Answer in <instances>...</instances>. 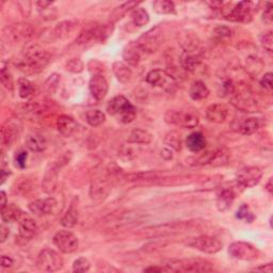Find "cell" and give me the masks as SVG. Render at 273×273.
<instances>
[{"label":"cell","mask_w":273,"mask_h":273,"mask_svg":"<svg viewBox=\"0 0 273 273\" xmlns=\"http://www.w3.org/2000/svg\"><path fill=\"white\" fill-rule=\"evenodd\" d=\"M144 272H169L164 265L161 266H149L143 270Z\"/></svg>","instance_id":"52"},{"label":"cell","mask_w":273,"mask_h":273,"mask_svg":"<svg viewBox=\"0 0 273 273\" xmlns=\"http://www.w3.org/2000/svg\"><path fill=\"white\" fill-rule=\"evenodd\" d=\"M259 129V122L255 118H248L238 126V131L245 136H251Z\"/></svg>","instance_id":"31"},{"label":"cell","mask_w":273,"mask_h":273,"mask_svg":"<svg viewBox=\"0 0 273 273\" xmlns=\"http://www.w3.org/2000/svg\"><path fill=\"white\" fill-rule=\"evenodd\" d=\"M60 83V76L58 74H52L49 76V78L46 80L45 83V88L49 93H55L56 90L58 89V85Z\"/></svg>","instance_id":"46"},{"label":"cell","mask_w":273,"mask_h":273,"mask_svg":"<svg viewBox=\"0 0 273 273\" xmlns=\"http://www.w3.org/2000/svg\"><path fill=\"white\" fill-rule=\"evenodd\" d=\"M16 127L7 122L1 129V142L4 147H10L16 138Z\"/></svg>","instance_id":"34"},{"label":"cell","mask_w":273,"mask_h":273,"mask_svg":"<svg viewBox=\"0 0 273 273\" xmlns=\"http://www.w3.org/2000/svg\"><path fill=\"white\" fill-rule=\"evenodd\" d=\"M0 233H1V236H0V239H1V243H3L5 240L8 239V237L10 235V230L8 228H5L4 225H1V229H0Z\"/></svg>","instance_id":"55"},{"label":"cell","mask_w":273,"mask_h":273,"mask_svg":"<svg viewBox=\"0 0 273 273\" xmlns=\"http://www.w3.org/2000/svg\"><path fill=\"white\" fill-rule=\"evenodd\" d=\"M50 56L46 50L34 45L28 47L16 60L15 64L22 73L33 75L42 72L48 65Z\"/></svg>","instance_id":"1"},{"label":"cell","mask_w":273,"mask_h":273,"mask_svg":"<svg viewBox=\"0 0 273 273\" xmlns=\"http://www.w3.org/2000/svg\"><path fill=\"white\" fill-rule=\"evenodd\" d=\"M255 3L251 1H240L235 4L233 9H231L228 13H225V19L231 21L248 22L252 20L255 11Z\"/></svg>","instance_id":"13"},{"label":"cell","mask_w":273,"mask_h":273,"mask_svg":"<svg viewBox=\"0 0 273 273\" xmlns=\"http://www.w3.org/2000/svg\"><path fill=\"white\" fill-rule=\"evenodd\" d=\"M54 245L61 253L71 254L78 249V238L69 231H60L52 238Z\"/></svg>","instance_id":"12"},{"label":"cell","mask_w":273,"mask_h":273,"mask_svg":"<svg viewBox=\"0 0 273 273\" xmlns=\"http://www.w3.org/2000/svg\"><path fill=\"white\" fill-rule=\"evenodd\" d=\"M19 229L20 236L25 240H30L38 233V225L33 219L27 217L26 214L20 220Z\"/></svg>","instance_id":"21"},{"label":"cell","mask_w":273,"mask_h":273,"mask_svg":"<svg viewBox=\"0 0 273 273\" xmlns=\"http://www.w3.org/2000/svg\"><path fill=\"white\" fill-rule=\"evenodd\" d=\"M144 55L145 54L137 43V41H131L123 49V59L127 64L131 66H137L141 62Z\"/></svg>","instance_id":"18"},{"label":"cell","mask_w":273,"mask_h":273,"mask_svg":"<svg viewBox=\"0 0 273 273\" xmlns=\"http://www.w3.org/2000/svg\"><path fill=\"white\" fill-rule=\"evenodd\" d=\"M236 217H237V219L246 220L248 223H252L253 220H254L253 213L250 211V208H249V206L247 204H242L239 207V209H238V210H237Z\"/></svg>","instance_id":"44"},{"label":"cell","mask_w":273,"mask_h":273,"mask_svg":"<svg viewBox=\"0 0 273 273\" xmlns=\"http://www.w3.org/2000/svg\"><path fill=\"white\" fill-rule=\"evenodd\" d=\"M108 186L106 183L103 182H97L92 185L91 190H90V195L92 200L94 201H103L105 197L108 195Z\"/></svg>","instance_id":"37"},{"label":"cell","mask_w":273,"mask_h":273,"mask_svg":"<svg viewBox=\"0 0 273 273\" xmlns=\"http://www.w3.org/2000/svg\"><path fill=\"white\" fill-rule=\"evenodd\" d=\"M28 158V154L26 150H21V152L17 153L15 155V162H16V166L22 169V168L26 167V161Z\"/></svg>","instance_id":"48"},{"label":"cell","mask_w":273,"mask_h":273,"mask_svg":"<svg viewBox=\"0 0 273 273\" xmlns=\"http://www.w3.org/2000/svg\"><path fill=\"white\" fill-rule=\"evenodd\" d=\"M78 219H79L78 209L76 206H75L74 203H72V205L67 209L66 213L61 219V225L64 226L66 229H72L78 223Z\"/></svg>","instance_id":"30"},{"label":"cell","mask_w":273,"mask_h":273,"mask_svg":"<svg viewBox=\"0 0 273 273\" xmlns=\"http://www.w3.org/2000/svg\"><path fill=\"white\" fill-rule=\"evenodd\" d=\"M206 144L207 141L205 136L199 131L190 133L187 139H186V147L192 153L202 152L203 149H205Z\"/></svg>","instance_id":"23"},{"label":"cell","mask_w":273,"mask_h":273,"mask_svg":"<svg viewBox=\"0 0 273 273\" xmlns=\"http://www.w3.org/2000/svg\"><path fill=\"white\" fill-rule=\"evenodd\" d=\"M169 272H188L205 273L212 271L213 267L210 261L203 258H172L162 263Z\"/></svg>","instance_id":"2"},{"label":"cell","mask_w":273,"mask_h":273,"mask_svg":"<svg viewBox=\"0 0 273 273\" xmlns=\"http://www.w3.org/2000/svg\"><path fill=\"white\" fill-rule=\"evenodd\" d=\"M113 73L115 75V77L120 81L121 84H127L129 83L132 78V71L131 68L128 66V64H126L124 62L117 61L113 63Z\"/></svg>","instance_id":"25"},{"label":"cell","mask_w":273,"mask_h":273,"mask_svg":"<svg viewBox=\"0 0 273 273\" xmlns=\"http://www.w3.org/2000/svg\"><path fill=\"white\" fill-rule=\"evenodd\" d=\"M77 123L72 117L66 114H62L57 120V128L62 136L72 137L75 131L77 130Z\"/></svg>","instance_id":"20"},{"label":"cell","mask_w":273,"mask_h":273,"mask_svg":"<svg viewBox=\"0 0 273 273\" xmlns=\"http://www.w3.org/2000/svg\"><path fill=\"white\" fill-rule=\"evenodd\" d=\"M26 145L32 152L41 153L47 147V142H46V139L43 136L34 133V135H30L27 138Z\"/></svg>","instance_id":"29"},{"label":"cell","mask_w":273,"mask_h":273,"mask_svg":"<svg viewBox=\"0 0 273 273\" xmlns=\"http://www.w3.org/2000/svg\"><path fill=\"white\" fill-rule=\"evenodd\" d=\"M260 43L263 45V47L268 51V52H272L273 50V37H272V32H268L264 34L263 37L260 39Z\"/></svg>","instance_id":"47"},{"label":"cell","mask_w":273,"mask_h":273,"mask_svg":"<svg viewBox=\"0 0 273 273\" xmlns=\"http://www.w3.org/2000/svg\"><path fill=\"white\" fill-rule=\"evenodd\" d=\"M90 268H91L90 260L85 257H79L75 260L73 264V271L77 273L88 272Z\"/></svg>","instance_id":"42"},{"label":"cell","mask_w":273,"mask_h":273,"mask_svg":"<svg viewBox=\"0 0 273 273\" xmlns=\"http://www.w3.org/2000/svg\"><path fill=\"white\" fill-rule=\"evenodd\" d=\"M85 120L86 123H88L92 127H98L105 123L106 121V114H105L101 110H89L85 114Z\"/></svg>","instance_id":"36"},{"label":"cell","mask_w":273,"mask_h":273,"mask_svg":"<svg viewBox=\"0 0 273 273\" xmlns=\"http://www.w3.org/2000/svg\"><path fill=\"white\" fill-rule=\"evenodd\" d=\"M189 226L187 222H172L166 223L160 225L150 226L144 230V234L147 237H157V236H164L168 234L177 233V231H183Z\"/></svg>","instance_id":"15"},{"label":"cell","mask_w":273,"mask_h":273,"mask_svg":"<svg viewBox=\"0 0 273 273\" xmlns=\"http://www.w3.org/2000/svg\"><path fill=\"white\" fill-rule=\"evenodd\" d=\"M165 41V32L159 26H156L143 33L137 40L144 54H153L162 45Z\"/></svg>","instance_id":"6"},{"label":"cell","mask_w":273,"mask_h":273,"mask_svg":"<svg viewBox=\"0 0 273 273\" xmlns=\"http://www.w3.org/2000/svg\"><path fill=\"white\" fill-rule=\"evenodd\" d=\"M181 65L186 71L194 72L201 65V60L199 57H196L193 52L184 51L181 55Z\"/></svg>","instance_id":"28"},{"label":"cell","mask_w":273,"mask_h":273,"mask_svg":"<svg viewBox=\"0 0 273 273\" xmlns=\"http://www.w3.org/2000/svg\"><path fill=\"white\" fill-rule=\"evenodd\" d=\"M84 64L80 59H71L66 62V69L74 74H79L84 71Z\"/></svg>","instance_id":"45"},{"label":"cell","mask_w":273,"mask_h":273,"mask_svg":"<svg viewBox=\"0 0 273 273\" xmlns=\"http://www.w3.org/2000/svg\"><path fill=\"white\" fill-rule=\"evenodd\" d=\"M272 77H273V75L271 72L265 74L264 77L260 80V85L263 86V88H265L266 90L271 91L272 90Z\"/></svg>","instance_id":"49"},{"label":"cell","mask_w":273,"mask_h":273,"mask_svg":"<svg viewBox=\"0 0 273 273\" xmlns=\"http://www.w3.org/2000/svg\"><path fill=\"white\" fill-rule=\"evenodd\" d=\"M229 254L231 258L238 260L251 261L259 257V250L253 245L245 241H236L231 243L229 247Z\"/></svg>","instance_id":"8"},{"label":"cell","mask_w":273,"mask_h":273,"mask_svg":"<svg viewBox=\"0 0 273 273\" xmlns=\"http://www.w3.org/2000/svg\"><path fill=\"white\" fill-rule=\"evenodd\" d=\"M236 199L235 191L231 188H224L220 191V193L217 196V208L219 211H228L229 209L233 205V203Z\"/></svg>","instance_id":"22"},{"label":"cell","mask_w":273,"mask_h":273,"mask_svg":"<svg viewBox=\"0 0 273 273\" xmlns=\"http://www.w3.org/2000/svg\"><path fill=\"white\" fill-rule=\"evenodd\" d=\"M51 3L52 2H50V1H38L36 4L38 5V7L40 8V9H46L47 7H49V5H51Z\"/></svg>","instance_id":"58"},{"label":"cell","mask_w":273,"mask_h":273,"mask_svg":"<svg viewBox=\"0 0 273 273\" xmlns=\"http://www.w3.org/2000/svg\"><path fill=\"white\" fill-rule=\"evenodd\" d=\"M138 4H139V2H137V1H128V2H125L123 4H121L120 7L115 8V10L111 13V15H110V21H118L127 12H129V11H131L132 9L133 10L137 9Z\"/></svg>","instance_id":"35"},{"label":"cell","mask_w":273,"mask_h":273,"mask_svg":"<svg viewBox=\"0 0 273 273\" xmlns=\"http://www.w3.org/2000/svg\"><path fill=\"white\" fill-rule=\"evenodd\" d=\"M59 203L55 199V197H46V199H40L31 202L30 204L28 205L29 210H30L34 216L38 217H43L47 216V214L54 213Z\"/></svg>","instance_id":"14"},{"label":"cell","mask_w":273,"mask_h":273,"mask_svg":"<svg viewBox=\"0 0 273 273\" xmlns=\"http://www.w3.org/2000/svg\"><path fill=\"white\" fill-rule=\"evenodd\" d=\"M186 245L206 254H216L221 251L223 248V243L221 241L210 236H197L189 238L186 241Z\"/></svg>","instance_id":"9"},{"label":"cell","mask_w":273,"mask_h":273,"mask_svg":"<svg viewBox=\"0 0 273 273\" xmlns=\"http://www.w3.org/2000/svg\"><path fill=\"white\" fill-rule=\"evenodd\" d=\"M131 20L137 27H143L147 26L149 21V15L147 10L142 8H138L132 11L131 13Z\"/></svg>","instance_id":"39"},{"label":"cell","mask_w":273,"mask_h":273,"mask_svg":"<svg viewBox=\"0 0 273 273\" xmlns=\"http://www.w3.org/2000/svg\"><path fill=\"white\" fill-rule=\"evenodd\" d=\"M252 271H255V272H266V273H271L273 271V266L272 264H267V265H261L259 267H257V268H254L252 269Z\"/></svg>","instance_id":"54"},{"label":"cell","mask_w":273,"mask_h":273,"mask_svg":"<svg viewBox=\"0 0 273 273\" xmlns=\"http://www.w3.org/2000/svg\"><path fill=\"white\" fill-rule=\"evenodd\" d=\"M214 33H216V36H218L219 38H226V37L231 36V30L228 27L220 26L216 29V30H214Z\"/></svg>","instance_id":"51"},{"label":"cell","mask_w":273,"mask_h":273,"mask_svg":"<svg viewBox=\"0 0 273 273\" xmlns=\"http://www.w3.org/2000/svg\"><path fill=\"white\" fill-rule=\"evenodd\" d=\"M78 24L77 21H73V20H69V21H64L60 22V24H58L55 28V34L57 38H65L67 36H69V33L74 31V29L76 28Z\"/></svg>","instance_id":"32"},{"label":"cell","mask_w":273,"mask_h":273,"mask_svg":"<svg viewBox=\"0 0 273 273\" xmlns=\"http://www.w3.org/2000/svg\"><path fill=\"white\" fill-rule=\"evenodd\" d=\"M69 152H66L61 157H59L56 161L51 162L46 169L44 173L43 182H42V190L45 193L50 194L54 192L57 188L58 184V176H59V171L63 167L68 164V161L71 160V154L67 155Z\"/></svg>","instance_id":"4"},{"label":"cell","mask_w":273,"mask_h":273,"mask_svg":"<svg viewBox=\"0 0 273 273\" xmlns=\"http://www.w3.org/2000/svg\"><path fill=\"white\" fill-rule=\"evenodd\" d=\"M267 9L265 10V12L263 14V21L266 22V24L270 25L272 21H273V13H272V4L270 2L267 3Z\"/></svg>","instance_id":"50"},{"label":"cell","mask_w":273,"mask_h":273,"mask_svg":"<svg viewBox=\"0 0 273 273\" xmlns=\"http://www.w3.org/2000/svg\"><path fill=\"white\" fill-rule=\"evenodd\" d=\"M89 89L96 101H103L109 91V84L102 74H94L90 79Z\"/></svg>","instance_id":"17"},{"label":"cell","mask_w":273,"mask_h":273,"mask_svg":"<svg viewBox=\"0 0 273 273\" xmlns=\"http://www.w3.org/2000/svg\"><path fill=\"white\" fill-rule=\"evenodd\" d=\"M64 260L61 255L50 249L41 251L37 259V268L43 272H57L62 269Z\"/></svg>","instance_id":"7"},{"label":"cell","mask_w":273,"mask_h":273,"mask_svg":"<svg viewBox=\"0 0 273 273\" xmlns=\"http://www.w3.org/2000/svg\"><path fill=\"white\" fill-rule=\"evenodd\" d=\"M24 216V211L14 204H8L5 207L1 208V219L4 223L20 221Z\"/></svg>","instance_id":"24"},{"label":"cell","mask_w":273,"mask_h":273,"mask_svg":"<svg viewBox=\"0 0 273 273\" xmlns=\"http://www.w3.org/2000/svg\"><path fill=\"white\" fill-rule=\"evenodd\" d=\"M209 91L208 86L203 83V81H194V83L191 84L190 89H189V96L192 98L193 101H202L204 100V98L208 97Z\"/></svg>","instance_id":"27"},{"label":"cell","mask_w":273,"mask_h":273,"mask_svg":"<svg viewBox=\"0 0 273 273\" xmlns=\"http://www.w3.org/2000/svg\"><path fill=\"white\" fill-rule=\"evenodd\" d=\"M107 111L124 124L131 123L136 118V108L123 95L113 97L107 105Z\"/></svg>","instance_id":"3"},{"label":"cell","mask_w":273,"mask_h":273,"mask_svg":"<svg viewBox=\"0 0 273 273\" xmlns=\"http://www.w3.org/2000/svg\"><path fill=\"white\" fill-rule=\"evenodd\" d=\"M0 79H1V84L7 90L12 91L13 90V78H12V75L10 74L9 69L2 66L1 68V72H0Z\"/></svg>","instance_id":"43"},{"label":"cell","mask_w":273,"mask_h":273,"mask_svg":"<svg viewBox=\"0 0 273 273\" xmlns=\"http://www.w3.org/2000/svg\"><path fill=\"white\" fill-rule=\"evenodd\" d=\"M0 199H1V203H0V205H1V208L5 207L8 205V201H7V194H5L4 191H1L0 192Z\"/></svg>","instance_id":"56"},{"label":"cell","mask_w":273,"mask_h":273,"mask_svg":"<svg viewBox=\"0 0 273 273\" xmlns=\"http://www.w3.org/2000/svg\"><path fill=\"white\" fill-rule=\"evenodd\" d=\"M165 144L168 147L173 148L176 152H179L182 149V138L181 135L177 131H171L169 133H167V136L165 138Z\"/></svg>","instance_id":"40"},{"label":"cell","mask_w":273,"mask_h":273,"mask_svg":"<svg viewBox=\"0 0 273 273\" xmlns=\"http://www.w3.org/2000/svg\"><path fill=\"white\" fill-rule=\"evenodd\" d=\"M167 124L183 127V128H194L199 125V118L190 112L169 110L165 114Z\"/></svg>","instance_id":"10"},{"label":"cell","mask_w":273,"mask_h":273,"mask_svg":"<svg viewBox=\"0 0 273 273\" xmlns=\"http://www.w3.org/2000/svg\"><path fill=\"white\" fill-rule=\"evenodd\" d=\"M229 115V109L222 104L210 105L206 110V119L212 123L221 124Z\"/></svg>","instance_id":"19"},{"label":"cell","mask_w":273,"mask_h":273,"mask_svg":"<svg viewBox=\"0 0 273 273\" xmlns=\"http://www.w3.org/2000/svg\"><path fill=\"white\" fill-rule=\"evenodd\" d=\"M33 30L29 25H16L11 28V36L16 41L28 40L32 37Z\"/></svg>","instance_id":"33"},{"label":"cell","mask_w":273,"mask_h":273,"mask_svg":"<svg viewBox=\"0 0 273 273\" xmlns=\"http://www.w3.org/2000/svg\"><path fill=\"white\" fill-rule=\"evenodd\" d=\"M10 175H11L10 170H4V169L1 170V185H2L5 181H7V178H8Z\"/></svg>","instance_id":"57"},{"label":"cell","mask_w":273,"mask_h":273,"mask_svg":"<svg viewBox=\"0 0 273 273\" xmlns=\"http://www.w3.org/2000/svg\"><path fill=\"white\" fill-rule=\"evenodd\" d=\"M153 9L157 14H174L175 13V4L169 0H157L153 3Z\"/></svg>","instance_id":"38"},{"label":"cell","mask_w":273,"mask_h":273,"mask_svg":"<svg viewBox=\"0 0 273 273\" xmlns=\"http://www.w3.org/2000/svg\"><path fill=\"white\" fill-rule=\"evenodd\" d=\"M112 27L110 25L93 26L81 31L76 39L77 45H90L104 42L112 33Z\"/></svg>","instance_id":"5"},{"label":"cell","mask_w":273,"mask_h":273,"mask_svg":"<svg viewBox=\"0 0 273 273\" xmlns=\"http://www.w3.org/2000/svg\"><path fill=\"white\" fill-rule=\"evenodd\" d=\"M153 140V135L149 131L141 129V128H135L131 130L128 138H127V142L133 143V144H144L147 145Z\"/></svg>","instance_id":"26"},{"label":"cell","mask_w":273,"mask_h":273,"mask_svg":"<svg viewBox=\"0 0 273 273\" xmlns=\"http://www.w3.org/2000/svg\"><path fill=\"white\" fill-rule=\"evenodd\" d=\"M261 177H263V171L258 167L241 168L236 174L237 184L242 188L254 187L260 182Z\"/></svg>","instance_id":"11"},{"label":"cell","mask_w":273,"mask_h":273,"mask_svg":"<svg viewBox=\"0 0 273 273\" xmlns=\"http://www.w3.org/2000/svg\"><path fill=\"white\" fill-rule=\"evenodd\" d=\"M19 93L21 98L30 97L34 93V85L30 80L26 78L19 79Z\"/></svg>","instance_id":"41"},{"label":"cell","mask_w":273,"mask_h":273,"mask_svg":"<svg viewBox=\"0 0 273 273\" xmlns=\"http://www.w3.org/2000/svg\"><path fill=\"white\" fill-rule=\"evenodd\" d=\"M266 190L268 191L269 192V194H272V188H273V186H272V178H269V181H268V183H267V185H266Z\"/></svg>","instance_id":"59"},{"label":"cell","mask_w":273,"mask_h":273,"mask_svg":"<svg viewBox=\"0 0 273 273\" xmlns=\"http://www.w3.org/2000/svg\"><path fill=\"white\" fill-rule=\"evenodd\" d=\"M147 83L153 86L165 89H171L172 86L175 85V80L166 71H162V69H153V71H150L147 75Z\"/></svg>","instance_id":"16"},{"label":"cell","mask_w":273,"mask_h":273,"mask_svg":"<svg viewBox=\"0 0 273 273\" xmlns=\"http://www.w3.org/2000/svg\"><path fill=\"white\" fill-rule=\"evenodd\" d=\"M14 265V260L7 255H2L1 256V267L3 268H11Z\"/></svg>","instance_id":"53"}]
</instances>
